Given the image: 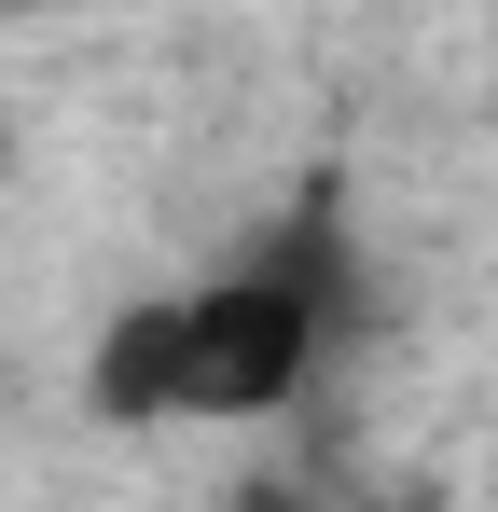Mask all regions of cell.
<instances>
[{"instance_id":"1","label":"cell","mask_w":498,"mask_h":512,"mask_svg":"<svg viewBox=\"0 0 498 512\" xmlns=\"http://www.w3.org/2000/svg\"><path fill=\"white\" fill-rule=\"evenodd\" d=\"M332 333L319 250H263L208 291H180V416H291Z\"/></svg>"},{"instance_id":"2","label":"cell","mask_w":498,"mask_h":512,"mask_svg":"<svg viewBox=\"0 0 498 512\" xmlns=\"http://www.w3.org/2000/svg\"><path fill=\"white\" fill-rule=\"evenodd\" d=\"M83 388H97L111 429H166V416H180V291L125 305V319L97 333V360H83Z\"/></svg>"},{"instance_id":"3","label":"cell","mask_w":498,"mask_h":512,"mask_svg":"<svg viewBox=\"0 0 498 512\" xmlns=\"http://www.w3.org/2000/svg\"><path fill=\"white\" fill-rule=\"evenodd\" d=\"M236 512H305V499H291V485H249V499H236Z\"/></svg>"},{"instance_id":"4","label":"cell","mask_w":498,"mask_h":512,"mask_svg":"<svg viewBox=\"0 0 498 512\" xmlns=\"http://www.w3.org/2000/svg\"><path fill=\"white\" fill-rule=\"evenodd\" d=\"M0 167H14V139H0Z\"/></svg>"}]
</instances>
